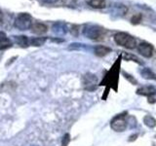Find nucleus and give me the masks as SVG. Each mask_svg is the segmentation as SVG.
<instances>
[{
  "label": "nucleus",
  "mask_w": 156,
  "mask_h": 146,
  "mask_svg": "<svg viewBox=\"0 0 156 146\" xmlns=\"http://www.w3.org/2000/svg\"><path fill=\"white\" fill-rule=\"evenodd\" d=\"M114 41L117 45L126 49H130V50L136 47V38L127 32H117L114 35Z\"/></svg>",
  "instance_id": "f257e3e1"
},
{
  "label": "nucleus",
  "mask_w": 156,
  "mask_h": 146,
  "mask_svg": "<svg viewBox=\"0 0 156 146\" xmlns=\"http://www.w3.org/2000/svg\"><path fill=\"white\" fill-rule=\"evenodd\" d=\"M128 112H123V113L116 115L110 122L111 129L117 131V133H122L127 128H128Z\"/></svg>",
  "instance_id": "f03ea898"
},
{
  "label": "nucleus",
  "mask_w": 156,
  "mask_h": 146,
  "mask_svg": "<svg viewBox=\"0 0 156 146\" xmlns=\"http://www.w3.org/2000/svg\"><path fill=\"white\" fill-rule=\"evenodd\" d=\"M32 17L28 13H21L15 19L14 26L20 30H27L32 26Z\"/></svg>",
  "instance_id": "7ed1b4c3"
},
{
  "label": "nucleus",
  "mask_w": 156,
  "mask_h": 146,
  "mask_svg": "<svg viewBox=\"0 0 156 146\" xmlns=\"http://www.w3.org/2000/svg\"><path fill=\"white\" fill-rule=\"evenodd\" d=\"M84 35L92 40H102L105 36V29L98 26H89L83 30Z\"/></svg>",
  "instance_id": "20e7f679"
},
{
  "label": "nucleus",
  "mask_w": 156,
  "mask_h": 146,
  "mask_svg": "<svg viewBox=\"0 0 156 146\" xmlns=\"http://www.w3.org/2000/svg\"><path fill=\"white\" fill-rule=\"evenodd\" d=\"M136 92V95L147 96L149 103H154V102H156V99H154V96L156 95V88L154 86H144L141 88H139Z\"/></svg>",
  "instance_id": "39448f33"
},
{
  "label": "nucleus",
  "mask_w": 156,
  "mask_h": 146,
  "mask_svg": "<svg viewBox=\"0 0 156 146\" xmlns=\"http://www.w3.org/2000/svg\"><path fill=\"white\" fill-rule=\"evenodd\" d=\"M138 51L143 57L149 58L152 57L154 54V46L148 42L143 41L138 45Z\"/></svg>",
  "instance_id": "423d86ee"
},
{
  "label": "nucleus",
  "mask_w": 156,
  "mask_h": 146,
  "mask_svg": "<svg viewBox=\"0 0 156 146\" xmlns=\"http://www.w3.org/2000/svg\"><path fill=\"white\" fill-rule=\"evenodd\" d=\"M82 82H83V85H84L86 90L93 91V90L96 89V85H97V83H98V78L94 74L87 73L86 75L83 76Z\"/></svg>",
  "instance_id": "0eeeda50"
},
{
  "label": "nucleus",
  "mask_w": 156,
  "mask_h": 146,
  "mask_svg": "<svg viewBox=\"0 0 156 146\" xmlns=\"http://www.w3.org/2000/svg\"><path fill=\"white\" fill-rule=\"evenodd\" d=\"M31 32L36 34V35H43L44 33L47 32V26L42 23H34L30 27Z\"/></svg>",
  "instance_id": "6e6552de"
},
{
  "label": "nucleus",
  "mask_w": 156,
  "mask_h": 146,
  "mask_svg": "<svg viewBox=\"0 0 156 146\" xmlns=\"http://www.w3.org/2000/svg\"><path fill=\"white\" fill-rule=\"evenodd\" d=\"M111 52V49L108 47H105V46H102V45H98L95 47L94 49V53L95 55L98 57H105L106 56L107 54H109Z\"/></svg>",
  "instance_id": "1a4fd4ad"
},
{
  "label": "nucleus",
  "mask_w": 156,
  "mask_h": 146,
  "mask_svg": "<svg viewBox=\"0 0 156 146\" xmlns=\"http://www.w3.org/2000/svg\"><path fill=\"white\" fill-rule=\"evenodd\" d=\"M11 46H12L11 40L6 36V34H5L3 31H0V50H2V49H7Z\"/></svg>",
  "instance_id": "9d476101"
},
{
  "label": "nucleus",
  "mask_w": 156,
  "mask_h": 146,
  "mask_svg": "<svg viewBox=\"0 0 156 146\" xmlns=\"http://www.w3.org/2000/svg\"><path fill=\"white\" fill-rule=\"evenodd\" d=\"M53 29H54V32H55L56 34H58V35H62V34L66 33L67 31V28L66 27L65 23H57L54 24L53 26Z\"/></svg>",
  "instance_id": "9b49d317"
},
{
  "label": "nucleus",
  "mask_w": 156,
  "mask_h": 146,
  "mask_svg": "<svg viewBox=\"0 0 156 146\" xmlns=\"http://www.w3.org/2000/svg\"><path fill=\"white\" fill-rule=\"evenodd\" d=\"M140 74H141V76L144 78V79L156 81V74L150 69V68H144V69L141 70Z\"/></svg>",
  "instance_id": "f8f14e48"
},
{
  "label": "nucleus",
  "mask_w": 156,
  "mask_h": 146,
  "mask_svg": "<svg viewBox=\"0 0 156 146\" xmlns=\"http://www.w3.org/2000/svg\"><path fill=\"white\" fill-rule=\"evenodd\" d=\"M88 4L94 9H104L106 6L105 0H89Z\"/></svg>",
  "instance_id": "ddd939ff"
},
{
  "label": "nucleus",
  "mask_w": 156,
  "mask_h": 146,
  "mask_svg": "<svg viewBox=\"0 0 156 146\" xmlns=\"http://www.w3.org/2000/svg\"><path fill=\"white\" fill-rule=\"evenodd\" d=\"M15 37V42H16L19 46L23 48H27L29 45V40L27 36L21 35V36H14Z\"/></svg>",
  "instance_id": "4468645a"
},
{
  "label": "nucleus",
  "mask_w": 156,
  "mask_h": 146,
  "mask_svg": "<svg viewBox=\"0 0 156 146\" xmlns=\"http://www.w3.org/2000/svg\"><path fill=\"white\" fill-rule=\"evenodd\" d=\"M46 39H47L46 37H33L29 40V44L35 47H40L45 44Z\"/></svg>",
  "instance_id": "2eb2a0df"
},
{
  "label": "nucleus",
  "mask_w": 156,
  "mask_h": 146,
  "mask_svg": "<svg viewBox=\"0 0 156 146\" xmlns=\"http://www.w3.org/2000/svg\"><path fill=\"white\" fill-rule=\"evenodd\" d=\"M144 123L145 126H147L148 128H154V127L156 126V120L153 118L152 116L146 115L144 118Z\"/></svg>",
  "instance_id": "dca6fc26"
},
{
  "label": "nucleus",
  "mask_w": 156,
  "mask_h": 146,
  "mask_svg": "<svg viewBox=\"0 0 156 146\" xmlns=\"http://www.w3.org/2000/svg\"><path fill=\"white\" fill-rule=\"evenodd\" d=\"M122 56H123L125 61H135L136 63H141L139 58L136 57V56L132 55V54H129V53H122Z\"/></svg>",
  "instance_id": "f3484780"
},
{
  "label": "nucleus",
  "mask_w": 156,
  "mask_h": 146,
  "mask_svg": "<svg viewBox=\"0 0 156 146\" xmlns=\"http://www.w3.org/2000/svg\"><path fill=\"white\" fill-rule=\"evenodd\" d=\"M141 19H143L141 15L140 14H136V15H135V16L132 17L131 23H133V24H138V23H140L141 22Z\"/></svg>",
  "instance_id": "a211bd4d"
},
{
  "label": "nucleus",
  "mask_w": 156,
  "mask_h": 146,
  "mask_svg": "<svg viewBox=\"0 0 156 146\" xmlns=\"http://www.w3.org/2000/svg\"><path fill=\"white\" fill-rule=\"evenodd\" d=\"M61 3L65 6L74 7L76 5V0H61Z\"/></svg>",
  "instance_id": "6ab92c4d"
},
{
  "label": "nucleus",
  "mask_w": 156,
  "mask_h": 146,
  "mask_svg": "<svg viewBox=\"0 0 156 146\" xmlns=\"http://www.w3.org/2000/svg\"><path fill=\"white\" fill-rule=\"evenodd\" d=\"M122 73H123V75H124V77L126 78V79L128 80V81H130V82L132 83V84H134V85H136V84H138V81H136L133 76H131L130 74H128V73H127V72H124V71L122 72Z\"/></svg>",
  "instance_id": "aec40b11"
},
{
  "label": "nucleus",
  "mask_w": 156,
  "mask_h": 146,
  "mask_svg": "<svg viewBox=\"0 0 156 146\" xmlns=\"http://www.w3.org/2000/svg\"><path fill=\"white\" fill-rule=\"evenodd\" d=\"M69 140H70V135L66 134H65L62 138V146H67V144L69 143Z\"/></svg>",
  "instance_id": "412c9836"
},
{
  "label": "nucleus",
  "mask_w": 156,
  "mask_h": 146,
  "mask_svg": "<svg viewBox=\"0 0 156 146\" xmlns=\"http://www.w3.org/2000/svg\"><path fill=\"white\" fill-rule=\"evenodd\" d=\"M78 28H79V26H75V24H72V26H71V28L69 29V31L71 32L72 35H75V36L78 35V30H79Z\"/></svg>",
  "instance_id": "4be33fe9"
},
{
  "label": "nucleus",
  "mask_w": 156,
  "mask_h": 146,
  "mask_svg": "<svg viewBox=\"0 0 156 146\" xmlns=\"http://www.w3.org/2000/svg\"><path fill=\"white\" fill-rule=\"evenodd\" d=\"M42 1L47 4H54V3H56L58 0H42Z\"/></svg>",
  "instance_id": "5701e85b"
},
{
  "label": "nucleus",
  "mask_w": 156,
  "mask_h": 146,
  "mask_svg": "<svg viewBox=\"0 0 156 146\" xmlns=\"http://www.w3.org/2000/svg\"><path fill=\"white\" fill-rule=\"evenodd\" d=\"M136 137H138V134L131 135L130 137H129V141H133V140H136Z\"/></svg>",
  "instance_id": "b1692460"
},
{
  "label": "nucleus",
  "mask_w": 156,
  "mask_h": 146,
  "mask_svg": "<svg viewBox=\"0 0 156 146\" xmlns=\"http://www.w3.org/2000/svg\"><path fill=\"white\" fill-rule=\"evenodd\" d=\"M2 19H3V14H2V12H1V10H0V22L2 21Z\"/></svg>",
  "instance_id": "393cba45"
}]
</instances>
